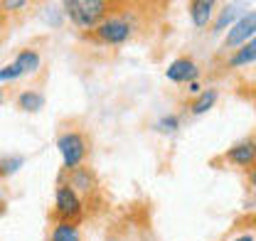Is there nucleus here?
Here are the masks:
<instances>
[{
    "mask_svg": "<svg viewBox=\"0 0 256 241\" xmlns=\"http://www.w3.org/2000/svg\"><path fill=\"white\" fill-rule=\"evenodd\" d=\"M2 101H5V94H2V91H0V104H2Z\"/></svg>",
    "mask_w": 256,
    "mask_h": 241,
    "instance_id": "obj_22",
    "label": "nucleus"
},
{
    "mask_svg": "<svg viewBox=\"0 0 256 241\" xmlns=\"http://www.w3.org/2000/svg\"><path fill=\"white\" fill-rule=\"evenodd\" d=\"M224 158L232 165H236V168H249L252 170L256 165V140L249 138V140H242V143L232 146L229 150L224 152Z\"/></svg>",
    "mask_w": 256,
    "mask_h": 241,
    "instance_id": "obj_6",
    "label": "nucleus"
},
{
    "mask_svg": "<svg viewBox=\"0 0 256 241\" xmlns=\"http://www.w3.org/2000/svg\"><path fill=\"white\" fill-rule=\"evenodd\" d=\"M178 123H180V120L175 118V116H168V118L160 120V126H162L165 130H175V128H178Z\"/></svg>",
    "mask_w": 256,
    "mask_h": 241,
    "instance_id": "obj_19",
    "label": "nucleus"
},
{
    "mask_svg": "<svg viewBox=\"0 0 256 241\" xmlns=\"http://www.w3.org/2000/svg\"><path fill=\"white\" fill-rule=\"evenodd\" d=\"M69 187L76 192H84V194H89L92 190L96 187V180H94V175L89 172V168H76V170H72L69 172Z\"/></svg>",
    "mask_w": 256,
    "mask_h": 241,
    "instance_id": "obj_9",
    "label": "nucleus"
},
{
    "mask_svg": "<svg viewBox=\"0 0 256 241\" xmlns=\"http://www.w3.org/2000/svg\"><path fill=\"white\" fill-rule=\"evenodd\" d=\"M252 62H256V37L249 40L244 47H239V50L229 57V66H246V64H252Z\"/></svg>",
    "mask_w": 256,
    "mask_h": 241,
    "instance_id": "obj_10",
    "label": "nucleus"
},
{
    "mask_svg": "<svg viewBox=\"0 0 256 241\" xmlns=\"http://www.w3.org/2000/svg\"><path fill=\"white\" fill-rule=\"evenodd\" d=\"M256 37V10H249L246 15H242L236 22H234V28L226 32V37H224V47H232V50H239V47H244L249 40H254Z\"/></svg>",
    "mask_w": 256,
    "mask_h": 241,
    "instance_id": "obj_5",
    "label": "nucleus"
},
{
    "mask_svg": "<svg viewBox=\"0 0 256 241\" xmlns=\"http://www.w3.org/2000/svg\"><path fill=\"white\" fill-rule=\"evenodd\" d=\"M15 64L22 69V74H34V72L40 69V54H37L34 50H22V52L18 54Z\"/></svg>",
    "mask_w": 256,
    "mask_h": 241,
    "instance_id": "obj_13",
    "label": "nucleus"
},
{
    "mask_svg": "<svg viewBox=\"0 0 256 241\" xmlns=\"http://www.w3.org/2000/svg\"><path fill=\"white\" fill-rule=\"evenodd\" d=\"M18 106L22 108V111H40L42 106H44V96L40 94V91H22L20 94V98H18Z\"/></svg>",
    "mask_w": 256,
    "mask_h": 241,
    "instance_id": "obj_12",
    "label": "nucleus"
},
{
    "mask_svg": "<svg viewBox=\"0 0 256 241\" xmlns=\"http://www.w3.org/2000/svg\"><path fill=\"white\" fill-rule=\"evenodd\" d=\"M136 32V20L133 15L128 12V8H121V10H114L98 28L94 30V37L104 44H124L133 37Z\"/></svg>",
    "mask_w": 256,
    "mask_h": 241,
    "instance_id": "obj_2",
    "label": "nucleus"
},
{
    "mask_svg": "<svg viewBox=\"0 0 256 241\" xmlns=\"http://www.w3.org/2000/svg\"><path fill=\"white\" fill-rule=\"evenodd\" d=\"M214 101H217V91L210 89V91H202L200 94V98H194L190 104V111L194 116H200V114H204V111H210L212 106H214Z\"/></svg>",
    "mask_w": 256,
    "mask_h": 241,
    "instance_id": "obj_14",
    "label": "nucleus"
},
{
    "mask_svg": "<svg viewBox=\"0 0 256 241\" xmlns=\"http://www.w3.org/2000/svg\"><path fill=\"white\" fill-rule=\"evenodd\" d=\"M0 8H2V10H10V12H18V10H22V8H30V2H25V0H2Z\"/></svg>",
    "mask_w": 256,
    "mask_h": 241,
    "instance_id": "obj_18",
    "label": "nucleus"
},
{
    "mask_svg": "<svg viewBox=\"0 0 256 241\" xmlns=\"http://www.w3.org/2000/svg\"><path fill=\"white\" fill-rule=\"evenodd\" d=\"M249 184H252V187L256 190V165L252 168V170H249Z\"/></svg>",
    "mask_w": 256,
    "mask_h": 241,
    "instance_id": "obj_20",
    "label": "nucleus"
},
{
    "mask_svg": "<svg viewBox=\"0 0 256 241\" xmlns=\"http://www.w3.org/2000/svg\"><path fill=\"white\" fill-rule=\"evenodd\" d=\"M114 2L108 0H66L64 2V12L69 15V20L76 28L92 30L98 28L111 12H114Z\"/></svg>",
    "mask_w": 256,
    "mask_h": 241,
    "instance_id": "obj_1",
    "label": "nucleus"
},
{
    "mask_svg": "<svg viewBox=\"0 0 256 241\" xmlns=\"http://www.w3.org/2000/svg\"><path fill=\"white\" fill-rule=\"evenodd\" d=\"M50 241H82V234L76 229V224H66V222H57L52 234H50Z\"/></svg>",
    "mask_w": 256,
    "mask_h": 241,
    "instance_id": "obj_11",
    "label": "nucleus"
},
{
    "mask_svg": "<svg viewBox=\"0 0 256 241\" xmlns=\"http://www.w3.org/2000/svg\"><path fill=\"white\" fill-rule=\"evenodd\" d=\"M20 165H22V158H0V178L12 175Z\"/></svg>",
    "mask_w": 256,
    "mask_h": 241,
    "instance_id": "obj_15",
    "label": "nucleus"
},
{
    "mask_svg": "<svg viewBox=\"0 0 256 241\" xmlns=\"http://www.w3.org/2000/svg\"><path fill=\"white\" fill-rule=\"evenodd\" d=\"M54 216L60 222L74 224L82 216V200L79 194L69 187V184H60L57 187V197H54Z\"/></svg>",
    "mask_w": 256,
    "mask_h": 241,
    "instance_id": "obj_4",
    "label": "nucleus"
},
{
    "mask_svg": "<svg viewBox=\"0 0 256 241\" xmlns=\"http://www.w3.org/2000/svg\"><path fill=\"white\" fill-rule=\"evenodd\" d=\"M234 15H236V5H232V8H224V10H222V18L217 20V28H214V30H222L224 25H229V22L234 20Z\"/></svg>",
    "mask_w": 256,
    "mask_h": 241,
    "instance_id": "obj_17",
    "label": "nucleus"
},
{
    "mask_svg": "<svg viewBox=\"0 0 256 241\" xmlns=\"http://www.w3.org/2000/svg\"><path fill=\"white\" fill-rule=\"evenodd\" d=\"M214 5L217 2H212V0H192L190 5V18L192 22L197 25V28H204L207 22H210V18H212V12H214Z\"/></svg>",
    "mask_w": 256,
    "mask_h": 241,
    "instance_id": "obj_8",
    "label": "nucleus"
},
{
    "mask_svg": "<svg viewBox=\"0 0 256 241\" xmlns=\"http://www.w3.org/2000/svg\"><path fill=\"white\" fill-rule=\"evenodd\" d=\"M234 241H252V236L246 234V236H239V239H234Z\"/></svg>",
    "mask_w": 256,
    "mask_h": 241,
    "instance_id": "obj_21",
    "label": "nucleus"
},
{
    "mask_svg": "<svg viewBox=\"0 0 256 241\" xmlns=\"http://www.w3.org/2000/svg\"><path fill=\"white\" fill-rule=\"evenodd\" d=\"M197 74H200V69H197V64L188 57H180V60H175L170 66H168V72H165V76L170 79V82H178V84H188V82H194L197 79Z\"/></svg>",
    "mask_w": 256,
    "mask_h": 241,
    "instance_id": "obj_7",
    "label": "nucleus"
},
{
    "mask_svg": "<svg viewBox=\"0 0 256 241\" xmlns=\"http://www.w3.org/2000/svg\"><path fill=\"white\" fill-rule=\"evenodd\" d=\"M18 76H22V69H20L15 62L0 69V82H12V79H18Z\"/></svg>",
    "mask_w": 256,
    "mask_h": 241,
    "instance_id": "obj_16",
    "label": "nucleus"
},
{
    "mask_svg": "<svg viewBox=\"0 0 256 241\" xmlns=\"http://www.w3.org/2000/svg\"><path fill=\"white\" fill-rule=\"evenodd\" d=\"M57 148L62 152V160H64V168L72 172L76 168H82L84 158H86V138L76 130H69L64 133L62 138L57 140Z\"/></svg>",
    "mask_w": 256,
    "mask_h": 241,
    "instance_id": "obj_3",
    "label": "nucleus"
}]
</instances>
